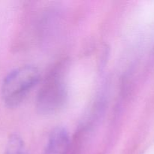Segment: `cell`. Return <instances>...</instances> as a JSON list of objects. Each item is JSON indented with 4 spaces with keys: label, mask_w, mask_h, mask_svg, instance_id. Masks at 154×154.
<instances>
[{
    "label": "cell",
    "mask_w": 154,
    "mask_h": 154,
    "mask_svg": "<svg viewBox=\"0 0 154 154\" xmlns=\"http://www.w3.org/2000/svg\"><path fill=\"white\" fill-rule=\"evenodd\" d=\"M5 154H29L24 141L19 135H11L8 140Z\"/></svg>",
    "instance_id": "cell-4"
},
{
    "label": "cell",
    "mask_w": 154,
    "mask_h": 154,
    "mask_svg": "<svg viewBox=\"0 0 154 154\" xmlns=\"http://www.w3.org/2000/svg\"><path fill=\"white\" fill-rule=\"evenodd\" d=\"M70 140L63 127H57L51 132L44 154H67Z\"/></svg>",
    "instance_id": "cell-3"
},
{
    "label": "cell",
    "mask_w": 154,
    "mask_h": 154,
    "mask_svg": "<svg viewBox=\"0 0 154 154\" xmlns=\"http://www.w3.org/2000/svg\"><path fill=\"white\" fill-rule=\"evenodd\" d=\"M67 98V89L61 68H56L45 78L39 90L36 107L43 114H51L64 105Z\"/></svg>",
    "instance_id": "cell-2"
},
{
    "label": "cell",
    "mask_w": 154,
    "mask_h": 154,
    "mask_svg": "<svg viewBox=\"0 0 154 154\" xmlns=\"http://www.w3.org/2000/svg\"><path fill=\"white\" fill-rule=\"evenodd\" d=\"M39 71L33 66H24L11 71L2 84V97L9 108L18 106L38 84Z\"/></svg>",
    "instance_id": "cell-1"
}]
</instances>
